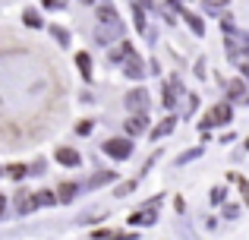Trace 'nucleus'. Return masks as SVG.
Returning <instances> with one entry per match:
<instances>
[{
	"label": "nucleus",
	"mask_w": 249,
	"mask_h": 240,
	"mask_svg": "<svg viewBox=\"0 0 249 240\" xmlns=\"http://www.w3.org/2000/svg\"><path fill=\"white\" fill-rule=\"evenodd\" d=\"M231 117H233L231 105H214L212 111H208L205 117H202V127H205V129H208V127H218V123H227Z\"/></svg>",
	"instance_id": "1"
},
{
	"label": "nucleus",
	"mask_w": 249,
	"mask_h": 240,
	"mask_svg": "<svg viewBox=\"0 0 249 240\" xmlns=\"http://www.w3.org/2000/svg\"><path fill=\"white\" fill-rule=\"evenodd\" d=\"M104 152H107L110 158L123 161V158L133 155V142H129V139H107V142H104Z\"/></svg>",
	"instance_id": "2"
},
{
	"label": "nucleus",
	"mask_w": 249,
	"mask_h": 240,
	"mask_svg": "<svg viewBox=\"0 0 249 240\" xmlns=\"http://www.w3.org/2000/svg\"><path fill=\"white\" fill-rule=\"evenodd\" d=\"M123 57H126V63H123V73H126V76H133V79H142V76H145V70H142L139 57L133 54V48H129V41L123 44Z\"/></svg>",
	"instance_id": "3"
},
{
	"label": "nucleus",
	"mask_w": 249,
	"mask_h": 240,
	"mask_svg": "<svg viewBox=\"0 0 249 240\" xmlns=\"http://www.w3.org/2000/svg\"><path fill=\"white\" fill-rule=\"evenodd\" d=\"M148 108V95L142 92V89H133V92L126 95V111H133V114H142Z\"/></svg>",
	"instance_id": "4"
},
{
	"label": "nucleus",
	"mask_w": 249,
	"mask_h": 240,
	"mask_svg": "<svg viewBox=\"0 0 249 240\" xmlns=\"http://www.w3.org/2000/svg\"><path fill=\"white\" fill-rule=\"evenodd\" d=\"M54 158L57 161H60V165H67V167H76V165H79V152H76V148H67V146H60V148H57V152H54Z\"/></svg>",
	"instance_id": "5"
},
{
	"label": "nucleus",
	"mask_w": 249,
	"mask_h": 240,
	"mask_svg": "<svg viewBox=\"0 0 249 240\" xmlns=\"http://www.w3.org/2000/svg\"><path fill=\"white\" fill-rule=\"evenodd\" d=\"M145 127H148V117H145V114H133V117L126 120V133H129V136L145 133Z\"/></svg>",
	"instance_id": "6"
},
{
	"label": "nucleus",
	"mask_w": 249,
	"mask_h": 240,
	"mask_svg": "<svg viewBox=\"0 0 249 240\" xmlns=\"http://www.w3.org/2000/svg\"><path fill=\"white\" fill-rule=\"evenodd\" d=\"M155 209H148V212H136L133 218H129V224H136V228H145V224H155Z\"/></svg>",
	"instance_id": "7"
},
{
	"label": "nucleus",
	"mask_w": 249,
	"mask_h": 240,
	"mask_svg": "<svg viewBox=\"0 0 249 240\" xmlns=\"http://www.w3.org/2000/svg\"><path fill=\"white\" fill-rule=\"evenodd\" d=\"M174 127H177V117H164V120L158 123V127L152 129V139H161V136H167V133H170Z\"/></svg>",
	"instance_id": "8"
},
{
	"label": "nucleus",
	"mask_w": 249,
	"mask_h": 240,
	"mask_svg": "<svg viewBox=\"0 0 249 240\" xmlns=\"http://www.w3.org/2000/svg\"><path fill=\"white\" fill-rule=\"evenodd\" d=\"M35 205H38V199H29V193H19V199H16V209L22 212V215H25V212H32Z\"/></svg>",
	"instance_id": "9"
},
{
	"label": "nucleus",
	"mask_w": 249,
	"mask_h": 240,
	"mask_svg": "<svg viewBox=\"0 0 249 240\" xmlns=\"http://www.w3.org/2000/svg\"><path fill=\"white\" fill-rule=\"evenodd\" d=\"M76 63H79V73L89 79V76H91V60H89V54H76Z\"/></svg>",
	"instance_id": "10"
},
{
	"label": "nucleus",
	"mask_w": 249,
	"mask_h": 240,
	"mask_svg": "<svg viewBox=\"0 0 249 240\" xmlns=\"http://www.w3.org/2000/svg\"><path fill=\"white\" fill-rule=\"evenodd\" d=\"M227 92H231L233 98H240V95L246 92V86H243V82H240V79H231V82H227Z\"/></svg>",
	"instance_id": "11"
},
{
	"label": "nucleus",
	"mask_w": 249,
	"mask_h": 240,
	"mask_svg": "<svg viewBox=\"0 0 249 240\" xmlns=\"http://www.w3.org/2000/svg\"><path fill=\"white\" fill-rule=\"evenodd\" d=\"M231 180H237V186H240V193H243V199L249 203V180L240 177V174H231Z\"/></svg>",
	"instance_id": "12"
},
{
	"label": "nucleus",
	"mask_w": 249,
	"mask_h": 240,
	"mask_svg": "<svg viewBox=\"0 0 249 240\" xmlns=\"http://www.w3.org/2000/svg\"><path fill=\"white\" fill-rule=\"evenodd\" d=\"M73 193H76V184H63L60 190H57V196H60L63 203H70V199H73Z\"/></svg>",
	"instance_id": "13"
},
{
	"label": "nucleus",
	"mask_w": 249,
	"mask_h": 240,
	"mask_svg": "<svg viewBox=\"0 0 249 240\" xmlns=\"http://www.w3.org/2000/svg\"><path fill=\"white\" fill-rule=\"evenodd\" d=\"M54 203H57V193H51V190L38 193V205H54Z\"/></svg>",
	"instance_id": "14"
},
{
	"label": "nucleus",
	"mask_w": 249,
	"mask_h": 240,
	"mask_svg": "<svg viewBox=\"0 0 249 240\" xmlns=\"http://www.w3.org/2000/svg\"><path fill=\"white\" fill-rule=\"evenodd\" d=\"M107 180H114V174H95V177H91V186H98V184H107Z\"/></svg>",
	"instance_id": "15"
},
{
	"label": "nucleus",
	"mask_w": 249,
	"mask_h": 240,
	"mask_svg": "<svg viewBox=\"0 0 249 240\" xmlns=\"http://www.w3.org/2000/svg\"><path fill=\"white\" fill-rule=\"evenodd\" d=\"M22 19H25L29 25H41V19H38V13H35V10H25V16H22Z\"/></svg>",
	"instance_id": "16"
},
{
	"label": "nucleus",
	"mask_w": 249,
	"mask_h": 240,
	"mask_svg": "<svg viewBox=\"0 0 249 240\" xmlns=\"http://www.w3.org/2000/svg\"><path fill=\"white\" fill-rule=\"evenodd\" d=\"M22 174H25V165H10V177L22 180Z\"/></svg>",
	"instance_id": "17"
},
{
	"label": "nucleus",
	"mask_w": 249,
	"mask_h": 240,
	"mask_svg": "<svg viewBox=\"0 0 249 240\" xmlns=\"http://www.w3.org/2000/svg\"><path fill=\"white\" fill-rule=\"evenodd\" d=\"M202 3H205V6H208V10H221V6H224V3H227V0H202Z\"/></svg>",
	"instance_id": "18"
},
{
	"label": "nucleus",
	"mask_w": 249,
	"mask_h": 240,
	"mask_svg": "<svg viewBox=\"0 0 249 240\" xmlns=\"http://www.w3.org/2000/svg\"><path fill=\"white\" fill-rule=\"evenodd\" d=\"M126 193H133V184H120V186H117V193H114V196H126Z\"/></svg>",
	"instance_id": "19"
},
{
	"label": "nucleus",
	"mask_w": 249,
	"mask_h": 240,
	"mask_svg": "<svg viewBox=\"0 0 249 240\" xmlns=\"http://www.w3.org/2000/svg\"><path fill=\"white\" fill-rule=\"evenodd\" d=\"M44 6H67V0H41Z\"/></svg>",
	"instance_id": "20"
},
{
	"label": "nucleus",
	"mask_w": 249,
	"mask_h": 240,
	"mask_svg": "<svg viewBox=\"0 0 249 240\" xmlns=\"http://www.w3.org/2000/svg\"><path fill=\"white\" fill-rule=\"evenodd\" d=\"M221 199H224V190H221V186H218V190L212 193V203H221Z\"/></svg>",
	"instance_id": "21"
},
{
	"label": "nucleus",
	"mask_w": 249,
	"mask_h": 240,
	"mask_svg": "<svg viewBox=\"0 0 249 240\" xmlns=\"http://www.w3.org/2000/svg\"><path fill=\"white\" fill-rule=\"evenodd\" d=\"M3 209H6V199H3V196H0V215H3Z\"/></svg>",
	"instance_id": "22"
},
{
	"label": "nucleus",
	"mask_w": 249,
	"mask_h": 240,
	"mask_svg": "<svg viewBox=\"0 0 249 240\" xmlns=\"http://www.w3.org/2000/svg\"><path fill=\"white\" fill-rule=\"evenodd\" d=\"M243 76H249V63H246V67H243Z\"/></svg>",
	"instance_id": "23"
}]
</instances>
